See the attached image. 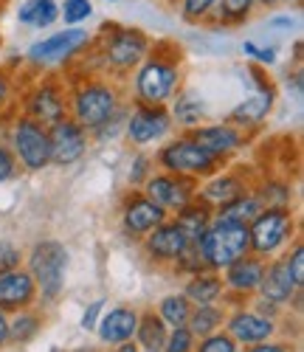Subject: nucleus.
<instances>
[{
	"mask_svg": "<svg viewBox=\"0 0 304 352\" xmlns=\"http://www.w3.org/2000/svg\"><path fill=\"white\" fill-rule=\"evenodd\" d=\"M197 251L203 254L208 271H223L239 256L251 254V237L248 226L226 220V217H211L208 228L203 231V237L195 243Z\"/></svg>",
	"mask_w": 304,
	"mask_h": 352,
	"instance_id": "f257e3e1",
	"label": "nucleus"
},
{
	"mask_svg": "<svg viewBox=\"0 0 304 352\" xmlns=\"http://www.w3.org/2000/svg\"><path fill=\"white\" fill-rule=\"evenodd\" d=\"M68 262H71L68 248L59 240H40L28 254V274H32L37 285V293H43L48 302H54L63 293Z\"/></svg>",
	"mask_w": 304,
	"mask_h": 352,
	"instance_id": "f03ea898",
	"label": "nucleus"
},
{
	"mask_svg": "<svg viewBox=\"0 0 304 352\" xmlns=\"http://www.w3.org/2000/svg\"><path fill=\"white\" fill-rule=\"evenodd\" d=\"M177 85H180V71L175 60L149 56L135 76V94H138V102L144 104H166L175 96Z\"/></svg>",
	"mask_w": 304,
	"mask_h": 352,
	"instance_id": "7ed1b4c3",
	"label": "nucleus"
},
{
	"mask_svg": "<svg viewBox=\"0 0 304 352\" xmlns=\"http://www.w3.org/2000/svg\"><path fill=\"white\" fill-rule=\"evenodd\" d=\"M12 153L14 158L28 169V172H40L51 164V138L48 127L40 122L20 116L12 127Z\"/></svg>",
	"mask_w": 304,
	"mask_h": 352,
	"instance_id": "20e7f679",
	"label": "nucleus"
},
{
	"mask_svg": "<svg viewBox=\"0 0 304 352\" xmlns=\"http://www.w3.org/2000/svg\"><path fill=\"white\" fill-rule=\"evenodd\" d=\"M158 164L164 166V172H175V175H189V178H206V175L217 172L220 166V158L208 155L203 146H197L189 135L177 138V141H169L161 155H158Z\"/></svg>",
	"mask_w": 304,
	"mask_h": 352,
	"instance_id": "39448f33",
	"label": "nucleus"
},
{
	"mask_svg": "<svg viewBox=\"0 0 304 352\" xmlns=\"http://www.w3.org/2000/svg\"><path fill=\"white\" fill-rule=\"evenodd\" d=\"M293 234V214L287 209H262L248 223V237H251V254L268 259L276 254L287 237Z\"/></svg>",
	"mask_w": 304,
	"mask_h": 352,
	"instance_id": "423d86ee",
	"label": "nucleus"
},
{
	"mask_svg": "<svg viewBox=\"0 0 304 352\" xmlns=\"http://www.w3.org/2000/svg\"><path fill=\"white\" fill-rule=\"evenodd\" d=\"M116 110H118V96H116L113 87L105 82H87L74 94V116L71 119L79 122L85 130H96Z\"/></svg>",
	"mask_w": 304,
	"mask_h": 352,
	"instance_id": "0eeeda50",
	"label": "nucleus"
},
{
	"mask_svg": "<svg viewBox=\"0 0 304 352\" xmlns=\"http://www.w3.org/2000/svg\"><path fill=\"white\" fill-rule=\"evenodd\" d=\"M144 195L152 203H158L161 209H166V212H180L197 197V178H189V175H175V172H161V175L146 178Z\"/></svg>",
	"mask_w": 304,
	"mask_h": 352,
	"instance_id": "6e6552de",
	"label": "nucleus"
},
{
	"mask_svg": "<svg viewBox=\"0 0 304 352\" xmlns=\"http://www.w3.org/2000/svg\"><path fill=\"white\" fill-rule=\"evenodd\" d=\"M87 43H90V34L85 28H65V32H56L34 43L32 51H28V60L34 65H59V63H68Z\"/></svg>",
	"mask_w": 304,
	"mask_h": 352,
	"instance_id": "1a4fd4ad",
	"label": "nucleus"
},
{
	"mask_svg": "<svg viewBox=\"0 0 304 352\" xmlns=\"http://www.w3.org/2000/svg\"><path fill=\"white\" fill-rule=\"evenodd\" d=\"M146 54H149V40L138 28H113L105 43V60L116 71L135 68Z\"/></svg>",
	"mask_w": 304,
	"mask_h": 352,
	"instance_id": "9d476101",
	"label": "nucleus"
},
{
	"mask_svg": "<svg viewBox=\"0 0 304 352\" xmlns=\"http://www.w3.org/2000/svg\"><path fill=\"white\" fill-rule=\"evenodd\" d=\"M48 138H51V164L56 166L76 164L87 150V130L79 122L68 119V116L48 127Z\"/></svg>",
	"mask_w": 304,
	"mask_h": 352,
	"instance_id": "9b49d317",
	"label": "nucleus"
},
{
	"mask_svg": "<svg viewBox=\"0 0 304 352\" xmlns=\"http://www.w3.org/2000/svg\"><path fill=\"white\" fill-rule=\"evenodd\" d=\"M172 127V116L164 104H144L138 102L135 110L127 119V138L138 146H146L152 141H158L169 133Z\"/></svg>",
	"mask_w": 304,
	"mask_h": 352,
	"instance_id": "f8f14e48",
	"label": "nucleus"
},
{
	"mask_svg": "<svg viewBox=\"0 0 304 352\" xmlns=\"http://www.w3.org/2000/svg\"><path fill=\"white\" fill-rule=\"evenodd\" d=\"M226 333L242 344H259V341H268L273 338V333H276V321H273L270 316H262L257 310H234L231 316H226Z\"/></svg>",
	"mask_w": 304,
	"mask_h": 352,
	"instance_id": "ddd939ff",
	"label": "nucleus"
},
{
	"mask_svg": "<svg viewBox=\"0 0 304 352\" xmlns=\"http://www.w3.org/2000/svg\"><path fill=\"white\" fill-rule=\"evenodd\" d=\"M166 217L169 212L161 209L158 203H152L146 195H130L124 200V209H121V226H124L127 234H135V237H146Z\"/></svg>",
	"mask_w": 304,
	"mask_h": 352,
	"instance_id": "4468645a",
	"label": "nucleus"
},
{
	"mask_svg": "<svg viewBox=\"0 0 304 352\" xmlns=\"http://www.w3.org/2000/svg\"><path fill=\"white\" fill-rule=\"evenodd\" d=\"M189 245V237L175 220H164L146 234V254L158 262H177Z\"/></svg>",
	"mask_w": 304,
	"mask_h": 352,
	"instance_id": "2eb2a0df",
	"label": "nucleus"
},
{
	"mask_svg": "<svg viewBox=\"0 0 304 352\" xmlns=\"http://www.w3.org/2000/svg\"><path fill=\"white\" fill-rule=\"evenodd\" d=\"M37 302V285L28 271L0 274V310H28Z\"/></svg>",
	"mask_w": 304,
	"mask_h": 352,
	"instance_id": "dca6fc26",
	"label": "nucleus"
},
{
	"mask_svg": "<svg viewBox=\"0 0 304 352\" xmlns=\"http://www.w3.org/2000/svg\"><path fill=\"white\" fill-rule=\"evenodd\" d=\"M135 324H138V310L133 307H105L99 324H96V333H99V341L107 344V346H116V344H124V341H133V333H135Z\"/></svg>",
	"mask_w": 304,
	"mask_h": 352,
	"instance_id": "f3484780",
	"label": "nucleus"
},
{
	"mask_svg": "<svg viewBox=\"0 0 304 352\" xmlns=\"http://www.w3.org/2000/svg\"><path fill=\"white\" fill-rule=\"evenodd\" d=\"M189 138H192L197 146H203L208 155H215V158H220V161H223L226 155H231L237 146L242 144V133H239V127H234V124H206V127H192Z\"/></svg>",
	"mask_w": 304,
	"mask_h": 352,
	"instance_id": "a211bd4d",
	"label": "nucleus"
},
{
	"mask_svg": "<svg viewBox=\"0 0 304 352\" xmlns=\"http://www.w3.org/2000/svg\"><path fill=\"white\" fill-rule=\"evenodd\" d=\"M257 290H259L262 302H268L273 307H282L296 296L298 287H296L293 276L287 274L285 259H276V262H270V265H265V274H262V282Z\"/></svg>",
	"mask_w": 304,
	"mask_h": 352,
	"instance_id": "6ab92c4d",
	"label": "nucleus"
},
{
	"mask_svg": "<svg viewBox=\"0 0 304 352\" xmlns=\"http://www.w3.org/2000/svg\"><path fill=\"white\" fill-rule=\"evenodd\" d=\"M25 116L40 122L43 127H51L59 119H65V99L54 85H40L25 99Z\"/></svg>",
	"mask_w": 304,
	"mask_h": 352,
	"instance_id": "aec40b11",
	"label": "nucleus"
},
{
	"mask_svg": "<svg viewBox=\"0 0 304 352\" xmlns=\"http://www.w3.org/2000/svg\"><path fill=\"white\" fill-rule=\"evenodd\" d=\"M265 265L268 262L257 254H246V256H239L237 262H231L226 271V287L234 290V293H254L262 282V274H265Z\"/></svg>",
	"mask_w": 304,
	"mask_h": 352,
	"instance_id": "412c9836",
	"label": "nucleus"
},
{
	"mask_svg": "<svg viewBox=\"0 0 304 352\" xmlns=\"http://www.w3.org/2000/svg\"><path fill=\"white\" fill-rule=\"evenodd\" d=\"M242 192H246V186L239 184L237 175H228V172H226V175H217V178H211L208 184H203V186L197 189V200L206 203V206L215 212V209L226 206V203L237 200Z\"/></svg>",
	"mask_w": 304,
	"mask_h": 352,
	"instance_id": "4be33fe9",
	"label": "nucleus"
},
{
	"mask_svg": "<svg viewBox=\"0 0 304 352\" xmlns=\"http://www.w3.org/2000/svg\"><path fill=\"white\" fill-rule=\"evenodd\" d=\"M166 336H169V327L164 324V318L155 310L138 313V324H135L133 338H135V346L141 352H164Z\"/></svg>",
	"mask_w": 304,
	"mask_h": 352,
	"instance_id": "5701e85b",
	"label": "nucleus"
},
{
	"mask_svg": "<svg viewBox=\"0 0 304 352\" xmlns=\"http://www.w3.org/2000/svg\"><path fill=\"white\" fill-rule=\"evenodd\" d=\"M223 290L226 285L215 271H203L186 282L184 296L192 302V307H203V305H217L223 299Z\"/></svg>",
	"mask_w": 304,
	"mask_h": 352,
	"instance_id": "b1692460",
	"label": "nucleus"
},
{
	"mask_svg": "<svg viewBox=\"0 0 304 352\" xmlns=\"http://www.w3.org/2000/svg\"><path fill=\"white\" fill-rule=\"evenodd\" d=\"M270 107H273V91L270 87H259L254 96H248L246 102L231 110V124L234 127H254L270 113Z\"/></svg>",
	"mask_w": 304,
	"mask_h": 352,
	"instance_id": "393cba45",
	"label": "nucleus"
},
{
	"mask_svg": "<svg viewBox=\"0 0 304 352\" xmlns=\"http://www.w3.org/2000/svg\"><path fill=\"white\" fill-rule=\"evenodd\" d=\"M211 217H215V212H211L206 203H200L197 197L189 203V206H184L180 212H175V223L184 228V234L189 237V243L195 245L200 237H203V231L208 228V223H211Z\"/></svg>",
	"mask_w": 304,
	"mask_h": 352,
	"instance_id": "a878e982",
	"label": "nucleus"
},
{
	"mask_svg": "<svg viewBox=\"0 0 304 352\" xmlns=\"http://www.w3.org/2000/svg\"><path fill=\"white\" fill-rule=\"evenodd\" d=\"M262 200L251 192H242L237 200L226 203V206L215 209V217H226V220H234V223H242V226H248L259 212H262Z\"/></svg>",
	"mask_w": 304,
	"mask_h": 352,
	"instance_id": "bb28decb",
	"label": "nucleus"
},
{
	"mask_svg": "<svg viewBox=\"0 0 304 352\" xmlns=\"http://www.w3.org/2000/svg\"><path fill=\"white\" fill-rule=\"evenodd\" d=\"M59 17V6L56 0H25L17 12V20L32 25V28H45V25H54Z\"/></svg>",
	"mask_w": 304,
	"mask_h": 352,
	"instance_id": "cd10ccee",
	"label": "nucleus"
},
{
	"mask_svg": "<svg viewBox=\"0 0 304 352\" xmlns=\"http://www.w3.org/2000/svg\"><path fill=\"white\" fill-rule=\"evenodd\" d=\"M223 321H226L223 307H217V305H203V307H192L186 327H189V333H192L195 338H203V336H208V333L220 330Z\"/></svg>",
	"mask_w": 304,
	"mask_h": 352,
	"instance_id": "c85d7f7f",
	"label": "nucleus"
},
{
	"mask_svg": "<svg viewBox=\"0 0 304 352\" xmlns=\"http://www.w3.org/2000/svg\"><path fill=\"white\" fill-rule=\"evenodd\" d=\"M189 313H192V302L184 296V293H169L158 302V316L164 318V324L169 330L175 327H186L189 321Z\"/></svg>",
	"mask_w": 304,
	"mask_h": 352,
	"instance_id": "c756f323",
	"label": "nucleus"
},
{
	"mask_svg": "<svg viewBox=\"0 0 304 352\" xmlns=\"http://www.w3.org/2000/svg\"><path fill=\"white\" fill-rule=\"evenodd\" d=\"M169 116H172L177 124H184L189 130L192 127H200V122L206 119V102L200 96H195V94H180Z\"/></svg>",
	"mask_w": 304,
	"mask_h": 352,
	"instance_id": "7c9ffc66",
	"label": "nucleus"
},
{
	"mask_svg": "<svg viewBox=\"0 0 304 352\" xmlns=\"http://www.w3.org/2000/svg\"><path fill=\"white\" fill-rule=\"evenodd\" d=\"M37 330H40V318L28 310H17V316L9 318V341L25 344L37 336Z\"/></svg>",
	"mask_w": 304,
	"mask_h": 352,
	"instance_id": "2f4dec72",
	"label": "nucleus"
},
{
	"mask_svg": "<svg viewBox=\"0 0 304 352\" xmlns=\"http://www.w3.org/2000/svg\"><path fill=\"white\" fill-rule=\"evenodd\" d=\"M265 209H287L290 206V186L282 181H265L259 192H254Z\"/></svg>",
	"mask_w": 304,
	"mask_h": 352,
	"instance_id": "473e14b6",
	"label": "nucleus"
},
{
	"mask_svg": "<svg viewBox=\"0 0 304 352\" xmlns=\"http://www.w3.org/2000/svg\"><path fill=\"white\" fill-rule=\"evenodd\" d=\"M197 352H239V344H237L228 333L215 330V333H208V336L200 338Z\"/></svg>",
	"mask_w": 304,
	"mask_h": 352,
	"instance_id": "72a5a7b5",
	"label": "nucleus"
},
{
	"mask_svg": "<svg viewBox=\"0 0 304 352\" xmlns=\"http://www.w3.org/2000/svg\"><path fill=\"white\" fill-rule=\"evenodd\" d=\"M59 14H63V20L68 25H79L82 20H87L90 14H94V6H90V0H65Z\"/></svg>",
	"mask_w": 304,
	"mask_h": 352,
	"instance_id": "f704fd0d",
	"label": "nucleus"
},
{
	"mask_svg": "<svg viewBox=\"0 0 304 352\" xmlns=\"http://www.w3.org/2000/svg\"><path fill=\"white\" fill-rule=\"evenodd\" d=\"M195 349V336L189 333V327H175L166 336L164 352H192Z\"/></svg>",
	"mask_w": 304,
	"mask_h": 352,
	"instance_id": "c9c22d12",
	"label": "nucleus"
},
{
	"mask_svg": "<svg viewBox=\"0 0 304 352\" xmlns=\"http://www.w3.org/2000/svg\"><path fill=\"white\" fill-rule=\"evenodd\" d=\"M20 262H23V251L9 240H0V274L20 268Z\"/></svg>",
	"mask_w": 304,
	"mask_h": 352,
	"instance_id": "e433bc0d",
	"label": "nucleus"
},
{
	"mask_svg": "<svg viewBox=\"0 0 304 352\" xmlns=\"http://www.w3.org/2000/svg\"><path fill=\"white\" fill-rule=\"evenodd\" d=\"M217 3L223 12V20H242V17H248L257 0H217Z\"/></svg>",
	"mask_w": 304,
	"mask_h": 352,
	"instance_id": "4c0bfd02",
	"label": "nucleus"
},
{
	"mask_svg": "<svg viewBox=\"0 0 304 352\" xmlns=\"http://www.w3.org/2000/svg\"><path fill=\"white\" fill-rule=\"evenodd\" d=\"M285 265H287V274L293 276L296 287L301 290V285H304V248L301 245H296L293 254L285 256Z\"/></svg>",
	"mask_w": 304,
	"mask_h": 352,
	"instance_id": "58836bf2",
	"label": "nucleus"
},
{
	"mask_svg": "<svg viewBox=\"0 0 304 352\" xmlns=\"http://www.w3.org/2000/svg\"><path fill=\"white\" fill-rule=\"evenodd\" d=\"M105 299H96V302H90L87 305V310L82 313V321H79V324H82V330H87V333H94L96 330V324H99V318H102V313H105Z\"/></svg>",
	"mask_w": 304,
	"mask_h": 352,
	"instance_id": "ea45409f",
	"label": "nucleus"
},
{
	"mask_svg": "<svg viewBox=\"0 0 304 352\" xmlns=\"http://www.w3.org/2000/svg\"><path fill=\"white\" fill-rule=\"evenodd\" d=\"M215 6H217V0H184V17L186 20H200Z\"/></svg>",
	"mask_w": 304,
	"mask_h": 352,
	"instance_id": "a19ab883",
	"label": "nucleus"
},
{
	"mask_svg": "<svg viewBox=\"0 0 304 352\" xmlns=\"http://www.w3.org/2000/svg\"><path fill=\"white\" fill-rule=\"evenodd\" d=\"M14 169H17V158H14V153L9 150L3 141H0V184L9 181L12 175H14Z\"/></svg>",
	"mask_w": 304,
	"mask_h": 352,
	"instance_id": "79ce46f5",
	"label": "nucleus"
},
{
	"mask_svg": "<svg viewBox=\"0 0 304 352\" xmlns=\"http://www.w3.org/2000/svg\"><path fill=\"white\" fill-rule=\"evenodd\" d=\"M242 51H246L248 56H254V60L265 63V65L276 63V51H273V48H262V45H257V43H246V45H242Z\"/></svg>",
	"mask_w": 304,
	"mask_h": 352,
	"instance_id": "37998d69",
	"label": "nucleus"
},
{
	"mask_svg": "<svg viewBox=\"0 0 304 352\" xmlns=\"http://www.w3.org/2000/svg\"><path fill=\"white\" fill-rule=\"evenodd\" d=\"M246 352H293L290 344H282V341H259V344H248Z\"/></svg>",
	"mask_w": 304,
	"mask_h": 352,
	"instance_id": "c03bdc74",
	"label": "nucleus"
},
{
	"mask_svg": "<svg viewBox=\"0 0 304 352\" xmlns=\"http://www.w3.org/2000/svg\"><path fill=\"white\" fill-rule=\"evenodd\" d=\"M9 344V316L6 310H0V346Z\"/></svg>",
	"mask_w": 304,
	"mask_h": 352,
	"instance_id": "a18cd8bd",
	"label": "nucleus"
},
{
	"mask_svg": "<svg viewBox=\"0 0 304 352\" xmlns=\"http://www.w3.org/2000/svg\"><path fill=\"white\" fill-rule=\"evenodd\" d=\"M144 169H146V158H135V169L130 172V181H133V184H138V181H141Z\"/></svg>",
	"mask_w": 304,
	"mask_h": 352,
	"instance_id": "49530a36",
	"label": "nucleus"
},
{
	"mask_svg": "<svg viewBox=\"0 0 304 352\" xmlns=\"http://www.w3.org/2000/svg\"><path fill=\"white\" fill-rule=\"evenodd\" d=\"M9 94H12V87H9V79L0 74V107L6 104V99H9Z\"/></svg>",
	"mask_w": 304,
	"mask_h": 352,
	"instance_id": "de8ad7c7",
	"label": "nucleus"
},
{
	"mask_svg": "<svg viewBox=\"0 0 304 352\" xmlns=\"http://www.w3.org/2000/svg\"><path fill=\"white\" fill-rule=\"evenodd\" d=\"M270 25H273V28H293V20H290V17H273Z\"/></svg>",
	"mask_w": 304,
	"mask_h": 352,
	"instance_id": "09e8293b",
	"label": "nucleus"
},
{
	"mask_svg": "<svg viewBox=\"0 0 304 352\" xmlns=\"http://www.w3.org/2000/svg\"><path fill=\"white\" fill-rule=\"evenodd\" d=\"M113 352H141V349L135 346V341H124V344H116Z\"/></svg>",
	"mask_w": 304,
	"mask_h": 352,
	"instance_id": "8fccbe9b",
	"label": "nucleus"
},
{
	"mask_svg": "<svg viewBox=\"0 0 304 352\" xmlns=\"http://www.w3.org/2000/svg\"><path fill=\"white\" fill-rule=\"evenodd\" d=\"M257 3H262V6H268V3H276V0H257Z\"/></svg>",
	"mask_w": 304,
	"mask_h": 352,
	"instance_id": "3c124183",
	"label": "nucleus"
},
{
	"mask_svg": "<svg viewBox=\"0 0 304 352\" xmlns=\"http://www.w3.org/2000/svg\"><path fill=\"white\" fill-rule=\"evenodd\" d=\"M287 3H301V0H287Z\"/></svg>",
	"mask_w": 304,
	"mask_h": 352,
	"instance_id": "603ef678",
	"label": "nucleus"
},
{
	"mask_svg": "<svg viewBox=\"0 0 304 352\" xmlns=\"http://www.w3.org/2000/svg\"><path fill=\"white\" fill-rule=\"evenodd\" d=\"M110 3H116V0H110Z\"/></svg>",
	"mask_w": 304,
	"mask_h": 352,
	"instance_id": "864d4df0",
	"label": "nucleus"
}]
</instances>
